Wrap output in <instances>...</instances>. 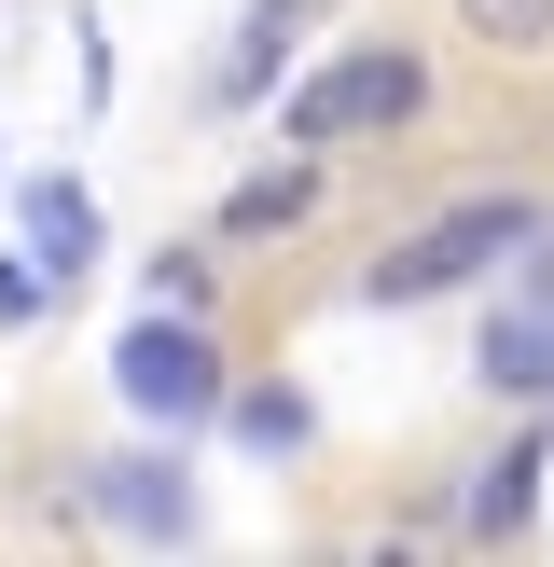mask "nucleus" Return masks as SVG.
I'll return each mask as SVG.
<instances>
[{
	"label": "nucleus",
	"instance_id": "obj_1",
	"mask_svg": "<svg viewBox=\"0 0 554 567\" xmlns=\"http://www.w3.org/2000/svg\"><path fill=\"white\" fill-rule=\"evenodd\" d=\"M416 111H430V55L416 42H347L332 70H305L277 97V138L291 153H332V138H402Z\"/></svg>",
	"mask_w": 554,
	"mask_h": 567
},
{
	"label": "nucleus",
	"instance_id": "obj_2",
	"mask_svg": "<svg viewBox=\"0 0 554 567\" xmlns=\"http://www.w3.org/2000/svg\"><path fill=\"white\" fill-rule=\"evenodd\" d=\"M541 236V194H471V208L416 221V236H388L375 264H360V305H430V291H471V277L499 264V249Z\"/></svg>",
	"mask_w": 554,
	"mask_h": 567
},
{
	"label": "nucleus",
	"instance_id": "obj_3",
	"mask_svg": "<svg viewBox=\"0 0 554 567\" xmlns=\"http://www.w3.org/2000/svg\"><path fill=\"white\" fill-rule=\"evenodd\" d=\"M111 388H125V415H153V430H208L222 388H236V360H222V332L194 319V305H153V319L111 332Z\"/></svg>",
	"mask_w": 554,
	"mask_h": 567
},
{
	"label": "nucleus",
	"instance_id": "obj_4",
	"mask_svg": "<svg viewBox=\"0 0 554 567\" xmlns=\"http://www.w3.org/2000/svg\"><path fill=\"white\" fill-rule=\"evenodd\" d=\"M83 513H98L111 540H153V554H181V540H194V471L166 457V443H125V457H83Z\"/></svg>",
	"mask_w": 554,
	"mask_h": 567
},
{
	"label": "nucleus",
	"instance_id": "obj_5",
	"mask_svg": "<svg viewBox=\"0 0 554 567\" xmlns=\"http://www.w3.org/2000/svg\"><path fill=\"white\" fill-rule=\"evenodd\" d=\"M14 221H28V264L70 291V277H98V249H111V221H98V194L70 181V166H42V181H14Z\"/></svg>",
	"mask_w": 554,
	"mask_h": 567
},
{
	"label": "nucleus",
	"instance_id": "obj_6",
	"mask_svg": "<svg viewBox=\"0 0 554 567\" xmlns=\"http://www.w3.org/2000/svg\"><path fill=\"white\" fill-rule=\"evenodd\" d=\"M541 471H554V430H513L499 457H471L458 526H471V540H526V513H541Z\"/></svg>",
	"mask_w": 554,
	"mask_h": 567
},
{
	"label": "nucleus",
	"instance_id": "obj_7",
	"mask_svg": "<svg viewBox=\"0 0 554 567\" xmlns=\"http://www.w3.org/2000/svg\"><path fill=\"white\" fill-rule=\"evenodd\" d=\"M471 374H485L499 402H541V415H554V291H513V319H485Z\"/></svg>",
	"mask_w": 554,
	"mask_h": 567
},
{
	"label": "nucleus",
	"instance_id": "obj_8",
	"mask_svg": "<svg viewBox=\"0 0 554 567\" xmlns=\"http://www.w3.org/2000/svg\"><path fill=\"white\" fill-rule=\"evenodd\" d=\"M319 14H332V0H249V14H236V55H222V97H264Z\"/></svg>",
	"mask_w": 554,
	"mask_h": 567
},
{
	"label": "nucleus",
	"instance_id": "obj_9",
	"mask_svg": "<svg viewBox=\"0 0 554 567\" xmlns=\"http://www.w3.org/2000/svg\"><path fill=\"white\" fill-rule=\"evenodd\" d=\"M305 221H319V153H291V166H264V181H236L222 194V236H305Z\"/></svg>",
	"mask_w": 554,
	"mask_h": 567
},
{
	"label": "nucleus",
	"instance_id": "obj_10",
	"mask_svg": "<svg viewBox=\"0 0 554 567\" xmlns=\"http://www.w3.org/2000/svg\"><path fill=\"white\" fill-rule=\"evenodd\" d=\"M222 430H236L249 457H305V430H319V402H305V388H222Z\"/></svg>",
	"mask_w": 554,
	"mask_h": 567
},
{
	"label": "nucleus",
	"instance_id": "obj_11",
	"mask_svg": "<svg viewBox=\"0 0 554 567\" xmlns=\"http://www.w3.org/2000/svg\"><path fill=\"white\" fill-rule=\"evenodd\" d=\"M458 28L485 55H554V0H458Z\"/></svg>",
	"mask_w": 554,
	"mask_h": 567
},
{
	"label": "nucleus",
	"instance_id": "obj_12",
	"mask_svg": "<svg viewBox=\"0 0 554 567\" xmlns=\"http://www.w3.org/2000/svg\"><path fill=\"white\" fill-rule=\"evenodd\" d=\"M208 291H222L208 249H153V305H194V319H208Z\"/></svg>",
	"mask_w": 554,
	"mask_h": 567
},
{
	"label": "nucleus",
	"instance_id": "obj_13",
	"mask_svg": "<svg viewBox=\"0 0 554 567\" xmlns=\"http://www.w3.org/2000/svg\"><path fill=\"white\" fill-rule=\"evenodd\" d=\"M42 305H55V277H42V264H0V319H42Z\"/></svg>",
	"mask_w": 554,
	"mask_h": 567
}]
</instances>
